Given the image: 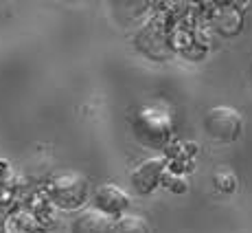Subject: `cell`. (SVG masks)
Listing matches in <instances>:
<instances>
[{
    "instance_id": "1",
    "label": "cell",
    "mask_w": 252,
    "mask_h": 233,
    "mask_svg": "<svg viewBox=\"0 0 252 233\" xmlns=\"http://www.w3.org/2000/svg\"><path fill=\"white\" fill-rule=\"evenodd\" d=\"M173 125L169 115L160 108L147 106L134 119V134L145 148L149 150H164L171 139Z\"/></svg>"
},
{
    "instance_id": "2",
    "label": "cell",
    "mask_w": 252,
    "mask_h": 233,
    "mask_svg": "<svg viewBox=\"0 0 252 233\" xmlns=\"http://www.w3.org/2000/svg\"><path fill=\"white\" fill-rule=\"evenodd\" d=\"M204 132L213 141H220V143H232L241 137V130H244V119L230 106H215L204 115Z\"/></svg>"
},
{
    "instance_id": "3",
    "label": "cell",
    "mask_w": 252,
    "mask_h": 233,
    "mask_svg": "<svg viewBox=\"0 0 252 233\" xmlns=\"http://www.w3.org/2000/svg\"><path fill=\"white\" fill-rule=\"evenodd\" d=\"M88 181H86V176H81L77 172H64L53 178L51 196L62 209H79L88 200Z\"/></svg>"
},
{
    "instance_id": "4",
    "label": "cell",
    "mask_w": 252,
    "mask_h": 233,
    "mask_svg": "<svg viewBox=\"0 0 252 233\" xmlns=\"http://www.w3.org/2000/svg\"><path fill=\"white\" fill-rule=\"evenodd\" d=\"M92 202H94V209H99L101 213H108V216H123L129 207V198L127 194L121 187L112 185V183H103L94 189L92 194Z\"/></svg>"
},
{
    "instance_id": "5",
    "label": "cell",
    "mask_w": 252,
    "mask_h": 233,
    "mask_svg": "<svg viewBox=\"0 0 252 233\" xmlns=\"http://www.w3.org/2000/svg\"><path fill=\"white\" fill-rule=\"evenodd\" d=\"M167 167V161L162 156L147 158L145 163H140L136 169L132 172V185L140 196H147L154 189L162 183V174Z\"/></svg>"
},
{
    "instance_id": "6",
    "label": "cell",
    "mask_w": 252,
    "mask_h": 233,
    "mask_svg": "<svg viewBox=\"0 0 252 233\" xmlns=\"http://www.w3.org/2000/svg\"><path fill=\"white\" fill-rule=\"evenodd\" d=\"M70 233H114V220L99 209H88L72 220Z\"/></svg>"
},
{
    "instance_id": "7",
    "label": "cell",
    "mask_w": 252,
    "mask_h": 233,
    "mask_svg": "<svg viewBox=\"0 0 252 233\" xmlns=\"http://www.w3.org/2000/svg\"><path fill=\"white\" fill-rule=\"evenodd\" d=\"M136 46L145 55L154 57V60H167L169 57V48L164 46V40L160 38V33L156 31V27L140 29V33L136 38Z\"/></svg>"
},
{
    "instance_id": "8",
    "label": "cell",
    "mask_w": 252,
    "mask_h": 233,
    "mask_svg": "<svg viewBox=\"0 0 252 233\" xmlns=\"http://www.w3.org/2000/svg\"><path fill=\"white\" fill-rule=\"evenodd\" d=\"M114 233H152V227L143 216L123 213L114 220Z\"/></svg>"
},
{
    "instance_id": "9",
    "label": "cell",
    "mask_w": 252,
    "mask_h": 233,
    "mask_svg": "<svg viewBox=\"0 0 252 233\" xmlns=\"http://www.w3.org/2000/svg\"><path fill=\"white\" fill-rule=\"evenodd\" d=\"M7 231L9 233H37L40 227H37V222L33 220V216H29L27 211H22V213H13V216L9 218Z\"/></svg>"
},
{
    "instance_id": "10",
    "label": "cell",
    "mask_w": 252,
    "mask_h": 233,
    "mask_svg": "<svg viewBox=\"0 0 252 233\" xmlns=\"http://www.w3.org/2000/svg\"><path fill=\"white\" fill-rule=\"evenodd\" d=\"M215 187L220 189V192H224V194L235 192V187H237L235 174H230V172H220V174L215 176Z\"/></svg>"
},
{
    "instance_id": "11",
    "label": "cell",
    "mask_w": 252,
    "mask_h": 233,
    "mask_svg": "<svg viewBox=\"0 0 252 233\" xmlns=\"http://www.w3.org/2000/svg\"><path fill=\"white\" fill-rule=\"evenodd\" d=\"M189 189V183L184 181V178H173V183H171V192H176V194H184Z\"/></svg>"
}]
</instances>
